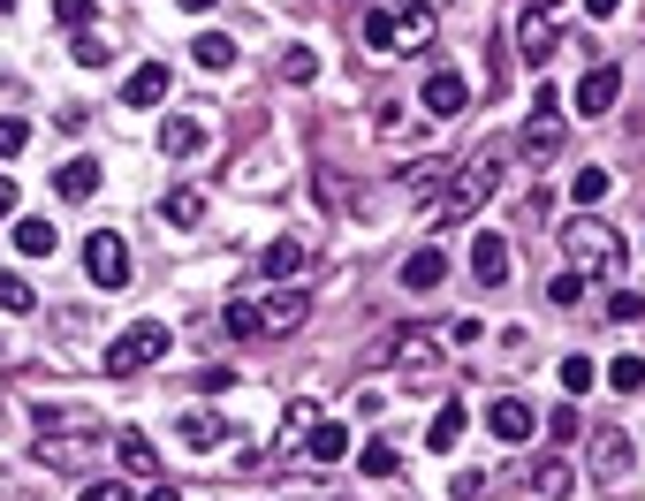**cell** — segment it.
<instances>
[{
  "label": "cell",
  "instance_id": "obj_1",
  "mask_svg": "<svg viewBox=\"0 0 645 501\" xmlns=\"http://www.w3.org/2000/svg\"><path fill=\"white\" fill-rule=\"evenodd\" d=\"M357 46L372 53H426L433 46V8L410 0V8H365L357 15Z\"/></svg>",
  "mask_w": 645,
  "mask_h": 501
},
{
  "label": "cell",
  "instance_id": "obj_2",
  "mask_svg": "<svg viewBox=\"0 0 645 501\" xmlns=\"http://www.w3.org/2000/svg\"><path fill=\"white\" fill-rule=\"evenodd\" d=\"M562 251H570V266L577 274H616L631 251H623V236L600 220V213H577V220H562Z\"/></svg>",
  "mask_w": 645,
  "mask_h": 501
},
{
  "label": "cell",
  "instance_id": "obj_3",
  "mask_svg": "<svg viewBox=\"0 0 645 501\" xmlns=\"http://www.w3.org/2000/svg\"><path fill=\"white\" fill-rule=\"evenodd\" d=\"M167 342H175V334H167L160 320H138V327H122L115 342H107V372H145V365H160Z\"/></svg>",
  "mask_w": 645,
  "mask_h": 501
},
{
  "label": "cell",
  "instance_id": "obj_4",
  "mask_svg": "<svg viewBox=\"0 0 645 501\" xmlns=\"http://www.w3.org/2000/svg\"><path fill=\"white\" fill-rule=\"evenodd\" d=\"M493 190H501V160L486 153V160H471L456 182H449V198H441V220H464V213H479Z\"/></svg>",
  "mask_w": 645,
  "mask_h": 501
},
{
  "label": "cell",
  "instance_id": "obj_5",
  "mask_svg": "<svg viewBox=\"0 0 645 501\" xmlns=\"http://www.w3.org/2000/svg\"><path fill=\"white\" fill-rule=\"evenodd\" d=\"M84 274H92V289H122L130 282V243L115 228H92L84 236Z\"/></svg>",
  "mask_w": 645,
  "mask_h": 501
},
{
  "label": "cell",
  "instance_id": "obj_6",
  "mask_svg": "<svg viewBox=\"0 0 645 501\" xmlns=\"http://www.w3.org/2000/svg\"><path fill=\"white\" fill-rule=\"evenodd\" d=\"M516 46H524L531 69H547V53H554V0H524L516 8Z\"/></svg>",
  "mask_w": 645,
  "mask_h": 501
},
{
  "label": "cell",
  "instance_id": "obj_7",
  "mask_svg": "<svg viewBox=\"0 0 645 501\" xmlns=\"http://www.w3.org/2000/svg\"><path fill=\"white\" fill-rule=\"evenodd\" d=\"M486 433H493V441H509V449H524V441L539 433V410H531L524 395H501V403L486 410Z\"/></svg>",
  "mask_w": 645,
  "mask_h": 501
},
{
  "label": "cell",
  "instance_id": "obj_8",
  "mask_svg": "<svg viewBox=\"0 0 645 501\" xmlns=\"http://www.w3.org/2000/svg\"><path fill=\"white\" fill-rule=\"evenodd\" d=\"M471 107V76L464 69H426V115H464Z\"/></svg>",
  "mask_w": 645,
  "mask_h": 501
},
{
  "label": "cell",
  "instance_id": "obj_9",
  "mask_svg": "<svg viewBox=\"0 0 645 501\" xmlns=\"http://www.w3.org/2000/svg\"><path fill=\"white\" fill-rule=\"evenodd\" d=\"M304 312H312L304 289H274V297L259 305V334H297V327H304Z\"/></svg>",
  "mask_w": 645,
  "mask_h": 501
},
{
  "label": "cell",
  "instance_id": "obj_10",
  "mask_svg": "<svg viewBox=\"0 0 645 501\" xmlns=\"http://www.w3.org/2000/svg\"><path fill=\"white\" fill-rule=\"evenodd\" d=\"M616 99H623V69H608V61L585 69V84H577V115H608Z\"/></svg>",
  "mask_w": 645,
  "mask_h": 501
},
{
  "label": "cell",
  "instance_id": "obj_11",
  "mask_svg": "<svg viewBox=\"0 0 645 501\" xmlns=\"http://www.w3.org/2000/svg\"><path fill=\"white\" fill-rule=\"evenodd\" d=\"M259 266H266V282H297V274L312 266V251H304V236H274V243L259 251Z\"/></svg>",
  "mask_w": 645,
  "mask_h": 501
},
{
  "label": "cell",
  "instance_id": "obj_12",
  "mask_svg": "<svg viewBox=\"0 0 645 501\" xmlns=\"http://www.w3.org/2000/svg\"><path fill=\"white\" fill-rule=\"evenodd\" d=\"M631 472V433L623 426H600V441H593V479L608 487V479H623Z\"/></svg>",
  "mask_w": 645,
  "mask_h": 501
},
{
  "label": "cell",
  "instance_id": "obj_13",
  "mask_svg": "<svg viewBox=\"0 0 645 501\" xmlns=\"http://www.w3.org/2000/svg\"><path fill=\"white\" fill-rule=\"evenodd\" d=\"M395 365H403V372L426 387V372H441V342H433V334H418V327L395 334Z\"/></svg>",
  "mask_w": 645,
  "mask_h": 501
},
{
  "label": "cell",
  "instance_id": "obj_14",
  "mask_svg": "<svg viewBox=\"0 0 645 501\" xmlns=\"http://www.w3.org/2000/svg\"><path fill=\"white\" fill-rule=\"evenodd\" d=\"M205 145H213V130H205L198 115H175V122L160 130V153H167V160H198Z\"/></svg>",
  "mask_w": 645,
  "mask_h": 501
},
{
  "label": "cell",
  "instance_id": "obj_15",
  "mask_svg": "<svg viewBox=\"0 0 645 501\" xmlns=\"http://www.w3.org/2000/svg\"><path fill=\"white\" fill-rule=\"evenodd\" d=\"M115 456H122V472H130V479H160V449H153L138 426H122V433H115Z\"/></svg>",
  "mask_w": 645,
  "mask_h": 501
},
{
  "label": "cell",
  "instance_id": "obj_16",
  "mask_svg": "<svg viewBox=\"0 0 645 501\" xmlns=\"http://www.w3.org/2000/svg\"><path fill=\"white\" fill-rule=\"evenodd\" d=\"M441 282H449V259H441L433 243L403 259V289H418V297H426V289H441Z\"/></svg>",
  "mask_w": 645,
  "mask_h": 501
},
{
  "label": "cell",
  "instance_id": "obj_17",
  "mask_svg": "<svg viewBox=\"0 0 645 501\" xmlns=\"http://www.w3.org/2000/svg\"><path fill=\"white\" fill-rule=\"evenodd\" d=\"M471 274H479V289H501V282H509V243H501V236H479V243H471Z\"/></svg>",
  "mask_w": 645,
  "mask_h": 501
},
{
  "label": "cell",
  "instance_id": "obj_18",
  "mask_svg": "<svg viewBox=\"0 0 645 501\" xmlns=\"http://www.w3.org/2000/svg\"><path fill=\"white\" fill-rule=\"evenodd\" d=\"M53 190H61L69 205H84V198H99V160H69V167H53Z\"/></svg>",
  "mask_w": 645,
  "mask_h": 501
},
{
  "label": "cell",
  "instance_id": "obj_19",
  "mask_svg": "<svg viewBox=\"0 0 645 501\" xmlns=\"http://www.w3.org/2000/svg\"><path fill=\"white\" fill-rule=\"evenodd\" d=\"M304 456H312V464H342V456H349V426L320 418V426L304 433Z\"/></svg>",
  "mask_w": 645,
  "mask_h": 501
},
{
  "label": "cell",
  "instance_id": "obj_20",
  "mask_svg": "<svg viewBox=\"0 0 645 501\" xmlns=\"http://www.w3.org/2000/svg\"><path fill=\"white\" fill-rule=\"evenodd\" d=\"M167 84H175V76H167L160 61H153V69H138V76L122 84V107H160V99H167Z\"/></svg>",
  "mask_w": 645,
  "mask_h": 501
},
{
  "label": "cell",
  "instance_id": "obj_21",
  "mask_svg": "<svg viewBox=\"0 0 645 501\" xmlns=\"http://www.w3.org/2000/svg\"><path fill=\"white\" fill-rule=\"evenodd\" d=\"M190 61H198V69H213V76H220V69H236V38H228V31H205V38H198V46H190Z\"/></svg>",
  "mask_w": 645,
  "mask_h": 501
},
{
  "label": "cell",
  "instance_id": "obj_22",
  "mask_svg": "<svg viewBox=\"0 0 645 501\" xmlns=\"http://www.w3.org/2000/svg\"><path fill=\"white\" fill-rule=\"evenodd\" d=\"M456 441H464V403H441V410H433V433H426V449H433V456H449Z\"/></svg>",
  "mask_w": 645,
  "mask_h": 501
},
{
  "label": "cell",
  "instance_id": "obj_23",
  "mask_svg": "<svg viewBox=\"0 0 645 501\" xmlns=\"http://www.w3.org/2000/svg\"><path fill=\"white\" fill-rule=\"evenodd\" d=\"M160 220H167V228H198V220H205V198H198V190H167Z\"/></svg>",
  "mask_w": 645,
  "mask_h": 501
},
{
  "label": "cell",
  "instance_id": "obj_24",
  "mask_svg": "<svg viewBox=\"0 0 645 501\" xmlns=\"http://www.w3.org/2000/svg\"><path fill=\"white\" fill-rule=\"evenodd\" d=\"M608 190H616V175L608 167H577V182H570V198L593 213V205H608Z\"/></svg>",
  "mask_w": 645,
  "mask_h": 501
},
{
  "label": "cell",
  "instance_id": "obj_25",
  "mask_svg": "<svg viewBox=\"0 0 645 501\" xmlns=\"http://www.w3.org/2000/svg\"><path fill=\"white\" fill-rule=\"evenodd\" d=\"M531 487H539V494H547V501H570V487H577V479H570V464H562V456H539V472H531Z\"/></svg>",
  "mask_w": 645,
  "mask_h": 501
},
{
  "label": "cell",
  "instance_id": "obj_26",
  "mask_svg": "<svg viewBox=\"0 0 645 501\" xmlns=\"http://www.w3.org/2000/svg\"><path fill=\"white\" fill-rule=\"evenodd\" d=\"M15 251L23 259H53V220H15Z\"/></svg>",
  "mask_w": 645,
  "mask_h": 501
},
{
  "label": "cell",
  "instance_id": "obj_27",
  "mask_svg": "<svg viewBox=\"0 0 645 501\" xmlns=\"http://www.w3.org/2000/svg\"><path fill=\"white\" fill-rule=\"evenodd\" d=\"M220 433H228V426H220L213 410H190V418H182V441H190V449H220Z\"/></svg>",
  "mask_w": 645,
  "mask_h": 501
},
{
  "label": "cell",
  "instance_id": "obj_28",
  "mask_svg": "<svg viewBox=\"0 0 645 501\" xmlns=\"http://www.w3.org/2000/svg\"><path fill=\"white\" fill-rule=\"evenodd\" d=\"M31 305H38V297H31V282H23V274H0V312H8V320H23Z\"/></svg>",
  "mask_w": 645,
  "mask_h": 501
},
{
  "label": "cell",
  "instance_id": "obj_29",
  "mask_svg": "<svg viewBox=\"0 0 645 501\" xmlns=\"http://www.w3.org/2000/svg\"><path fill=\"white\" fill-rule=\"evenodd\" d=\"M449 182H456V175H449L441 160H426V167H403V190H418V198H426V190H449Z\"/></svg>",
  "mask_w": 645,
  "mask_h": 501
},
{
  "label": "cell",
  "instance_id": "obj_30",
  "mask_svg": "<svg viewBox=\"0 0 645 501\" xmlns=\"http://www.w3.org/2000/svg\"><path fill=\"white\" fill-rule=\"evenodd\" d=\"M608 387H616V395H638L645 387V357H616V365H608Z\"/></svg>",
  "mask_w": 645,
  "mask_h": 501
},
{
  "label": "cell",
  "instance_id": "obj_31",
  "mask_svg": "<svg viewBox=\"0 0 645 501\" xmlns=\"http://www.w3.org/2000/svg\"><path fill=\"white\" fill-rule=\"evenodd\" d=\"M282 76H289V84H312V76H320V53H312V46H289V53H282Z\"/></svg>",
  "mask_w": 645,
  "mask_h": 501
},
{
  "label": "cell",
  "instance_id": "obj_32",
  "mask_svg": "<svg viewBox=\"0 0 645 501\" xmlns=\"http://www.w3.org/2000/svg\"><path fill=\"white\" fill-rule=\"evenodd\" d=\"M577 297H585V274H577V266H562V274L547 282V305H562V312H570Z\"/></svg>",
  "mask_w": 645,
  "mask_h": 501
},
{
  "label": "cell",
  "instance_id": "obj_33",
  "mask_svg": "<svg viewBox=\"0 0 645 501\" xmlns=\"http://www.w3.org/2000/svg\"><path fill=\"white\" fill-rule=\"evenodd\" d=\"M593 380H600V365H593V357H562V395H585Z\"/></svg>",
  "mask_w": 645,
  "mask_h": 501
},
{
  "label": "cell",
  "instance_id": "obj_34",
  "mask_svg": "<svg viewBox=\"0 0 645 501\" xmlns=\"http://www.w3.org/2000/svg\"><path fill=\"white\" fill-rule=\"evenodd\" d=\"M357 472H365V479H387V472H395V449H387V441H365V449H357Z\"/></svg>",
  "mask_w": 645,
  "mask_h": 501
},
{
  "label": "cell",
  "instance_id": "obj_35",
  "mask_svg": "<svg viewBox=\"0 0 645 501\" xmlns=\"http://www.w3.org/2000/svg\"><path fill=\"white\" fill-rule=\"evenodd\" d=\"M23 145H31V122L23 115H0V160H15Z\"/></svg>",
  "mask_w": 645,
  "mask_h": 501
},
{
  "label": "cell",
  "instance_id": "obj_36",
  "mask_svg": "<svg viewBox=\"0 0 645 501\" xmlns=\"http://www.w3.org/2000/svg\"><path fill=\"white\" fill-rule=\"evenodd\" d=\"M608 320H616V327H638V320H645V297L616 289V297H608Z\"/></svg>",
  "mask_w": 645,
  "mask_h": 501
},
{
  "label": "cell",
  "instance_id": "obj_37",
  "mask_svg": "<svg viewBox=\"0 0 645 501\" xmlns=\"http://www.w3.org/2000/svg\"><path fill=\"white\" fill-rule=\"evenodd\" d=\"M220 327H228V334H243V342H251V334H259V305H251V297H236Z\"/></svg>",
  "mask_w": 645,
  "mask_h": 501
},
{
  "label": "cell",
  "instance_id": "obj_38",
  "mask_svg": "<svg viewBox=\"0 0 645 501\" xmlns=\"http://www.w3.org/2000/svg\"><path fill=\"white\" fill-rule=\"evenodd\" d=\"M53 15H61L69 31H92V15H99V0H53Z\"/></svg>",
  "mask_w": 645,
  "mask_h": 501
},
{
  "label": "cell",
  "instance_id": "obj_39",
  "mask_svg": "<svg viewBox=\"0 0 645 501\" xmlns=\"http://www.w3.org/2000/svg\"><path fill=\"white\" fill-rule=\"evenodd\" d=\"M69 53H76V69H107V46H99L92 31H76V46H69Z\"/></svg>",
  "mask_w": 645,
  "mask_h": 501
},
{
  "label": "cell",
  "instance_id": "obj_40",
  "mask_svg": "<svg viewBox=\"0 0 645 501\" xmlns=\"http://www.w3.org/2000/svg\"><path fill=\"white\" fill-rule=\"evenodd\" d=\"M312 426H320V403H289V441H297V449H304Z\"/></svg>",
  "mask_w": 645,
  "mask_h": 501
},
{
  "label": "cell",
  "instance_id": "obj_41",
  "mask_svg": "<svg viewBox=\"0 0 645 501\" xmlns=\"http://www.w3.org/2000/svg\"><path fill=\"white\" fill-rule=\"evenodd\" d=\"M547 441H554V449H562V441H577V403H562V410L547 418Z\"/></svg>",
  "mask_w": 645,
  "mask_h": 501
},
{
  "label": "cell",
  "instance_id": "obj_42",
  "mask_svg": "<svg viewBox=\"0 0 645 501\" xmlns=\"http://www.w3.org/2000/svg\"><path fill=\"white\" fill-rule=\"evenodd\" d=\"M76 501H130V487H122V479H92Z\"/></svg>",
  "mask_w": 645,
  "mask_h": 501
},
{
  "label": "cell",
  "instance_id": "obj_43",
  "mask_svg": "<svg viewBox=\"0 0 645 501\" xmlns=\"http://www.w3.org/2000/svg\"><path fill=\"white\" fill-rule=\"evenodd\" d=\"M15 205H23V190H15V175H0V220H15Z\"/></svg>",
  "mask_w": 645,
  "mask_h": 501
},
{
  "label": "cell",
  "instance_id": "obj_44",
  "mask_svg": "<svg viewBox=\"0 0 645 501\" xmlns=\"http://www.w3.org/2000/svg\"><path fill=\"white\" fill-rule=\"evenodd\" d=\"M585 15H600V23H608V15H623V0H585Z\"/></svg>",
  "mask_w": 645,
  "mask_h": 501
},
{
  "label": "cell",
  "instance_id": "obj_45",
  "mask_svg": "<svg viewBox=\"0 0 645 501\" xmlns=\"http://www.w3.org/2000/svg\"><path fill=\"white\" fill-rule=\"evenodd\" d=\"M145 501H182V494H175V487H153V494H145Z\"/></svg>",
  "mask_w": 645,
  "mask_h": 501
},
{
  "label": "cell",
  "instance_id": "obj_46",
  "mask_svg": "<svg viewBox=\"0 0 645 501\" xmlns=\"http://www.w3.org/2000/svg\"><path fill=\"white\" fill-rule=\"evenodd\" d=\"M182 8H190V15H198V8H213V0H182Z\"/></svg>",
  "mask_w": 645,
  "mask_h": 501
},
{
  "label": "cell",
  "instance_id": "obj_47",
  "mask_svg": "<svg viewBox=\"0 0 645 501\" xmlns=\"http://www.w3.org/2000/svg\"><path fill=\"white\" fill-rule=\"evenodd\" d=\"M8 8H15V0H0V15H8Z\"/></svg>",
  "mask_w": 645,
  "mask_h": 501
}]
</instances>
